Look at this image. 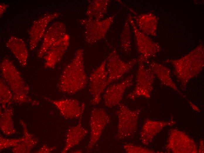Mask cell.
Returning <instances> with one entry per match:
<instances>
[{
    "mask_svg": "<svg viewBox=\"0 0 204 153\" xmlns=\"http://www.w3.org/2000/svg\"><path fill=\"white\" fill-rule=\"evenodd\" d=\"M84 62V50H77L71 62L64 69L57 87L60 92L74 94L84 89L87 83Z\"/></svg>",
    "mask_w": 204,
    "mask_h": 153,
    "instance_id": "1",
    "label": "cell"
},
{
    "mask_svg": "<svg viewBox=\"0 0 204 153\" xmlns=\"http://www.w3.org/2000/svg\"><path fill=\"white\" fill-rule=\"evenodd\" d=\"M204 46L200 44L187 54L178 59H168L174 68V74L183 87L198 75L204 65Z\"/></svg>",
    "mask_w": 204,
    "mask_h": 153,
    "instance_id": "2",
    "label": "cell"
},
{
    "mask_svg": "<svg viewBox=\"0 0 204 153\" xmlns=\"http://www.w3.org/2000/svg\"><path fill=\"white\" fill-rule=\"evenodd\" d=\"M0 67L3 78L12 92V100L18 103L32 102L28 96L29 87L12 62L4 58Z\"/></svg>",
    "mask_w": 204,
    "mask_h": 153,
    "instance_id": "3",
    "label": "cell"
},
{
    "mask_svg": "<svg viewBox=\"0 0 204 153\" xmlns=\"http://www.w3.org/2000/svg\"><path fill=\"white\" fill-rule=\"evenodd\" d=\"M118 106L116 111L118 119L116 138L121 140L132 137L136 133L140 111L139 109H131L123 103Z\"/></svg>",
    "mask_w": 204,
    "mask_h": 153,
    "instance_id": "4",
    "label": "cell"
},
{
    "mask_svg": "<svg viewBox=\"0 0 204 153\" xmlns=\"http://www.w3.org/2000/svg\"><path fill=\"white\" fill-rule=\"evenodd\" d=\"M127 18L132 29L137 50L140 54L137 62L146 63L149 58L154 56L161 50V47L158 43L139 30L130 14L128 15Z\"/></svg>",
    "mask_w": 204,
    "mask_h": 153,
    "instance_id": "5",
    "label": "cell"
},
{
    "mask_svg": "<svg viewBox=\"0 0 204 153\" xmlns=\"http://www.w3.org/2000/svg\"><path fill=\"white\" fill-rule=\"evenodd\" d=\"M113 15L100 21L88 18L79 19L84 28V38L89 44H92L103 39L114 21Z\"/></svg>",
    "mask_w": 204,
    "mask_h": 153,
    "instance_id": "6",
    "label": "cell"
},
{
    "mask_svg": "<svg viewBox=\"0 0 204 153\" xmlns=\"http://www.w3.org/2000/svg\"><path fill=\"white\" fill-rule=\"evenodd\" d=\"M138 62V66L134 88L127 96L128 98L133 101L140 97H150L154 78V75L145 66L143 62Z\"/></svg>",
    "mask_w": 204,
    "mask_h": 153,
    "instance_id": "7",
    "label": "cell"
},
{
    "mask_svg": "<svg viewBox=\"0 0 204 153\" xmlns=\"http://www.w3.org/2000/svg\"><path fill=\"white\" fill-rule=\"evenodd\" d=\"M106 61L108 86L114 81L122 78L132 69L137 62L136 59L127 61H124L120 58L115 49L113 50L109 53Z\"/></svg>",
    "mask_w": 204,
    "mask_h": 153,
    "instance_id": "8",
    "label": "cell"
},
{
    "mask_svg": "<svg viewBox=\"0 0 204 153\" xmlns=\"http://www.w3.org/2000/svg\"><path fill=\"white\" fill-rule=\"evenodd\" d=\"M104 60L90 74L89 78V90L92 96L90 104L98 105L101 100V95L108 86V73Z\"/></svg>",
    "mask_w": 204,
    "mask_h": 153,
    "instance_id": "9",
    "label": "cell"
},
{
    "mask_svg": "<svg viewBox=\"0 0 204 153\" xmlns=\"http://www.w3.org/2000/svg\"><path fill=\"white\" fill-rule=\"evenodd\" d=\"M110 119V116L103 109L95 108L92 109L89 119L90 136L86 148L87 152L92 150Z\"/></svg>",
    "mask_w": 204,
    "mask_h": 153,
    "instance_id": "10",
    "label": "cell"
},
{
    "mask_svg": "<svg viewBox=\"0 0 204 153\" xmlns=\"http://www.w3.org/2000/svg\"><path fill=\"white\" fill-rule=\"evenodd\" d=\"M133 79V75L131 74L120 82L108 86L103 97L106 106L112 108L118 106L126 90L132 85Z\"/></svg>",
    "mask_w": 204,
    "mask_h": 153,
    "instance_id": "11",
    "label": "cell"
},
{
    "mask_svg": "<svg viewBox=\"0 0 204 153\" xmlns=\"http://www.w3.org/2000/svg\"><path fill=\"white\" fill-rule=\"evenodd\" d=\"M45 98L56 107L61 114L66 119L79 118L82 117L85 108L84 103L81 104L75 99L55 100Z\"/></svg>",
    "mask_w": 204,
    "mask_h": 153,
    "instance_id": "12",
    "label": "cell"
},
{
    "mask_svg": "<svg viewBox=\"0 0 204 153\" xmlns=\"http://www.w3.org/2000/svg\"><path fill=\"white\" fill-rule=\"evenodd\" d=\"M70 36L66 34L53 44L44 56L46 68H54L62 59L69 45Z\"/></svg>",
    "mask_w": 204,
    "mask_h": 153,
    "instance_id": "13",
    "label": "cell"
},
{
    "mask_svg": "<svg viewBox=\"0 0 204 153\" xmlns=\"http://www.w3.org/2000/svg\"><path fill=\"white\" fill-rule=\"evenodd\" d=\"M59 15V14L57 12L47 14L33 23L29 31V45L31 50L35 49L43 37L50 22Z\"/></svg>",
    "mask_w": 204,
    "mask_h": 153,
    "instance_id": "14",
    "label": "cell"
},
{
    "mask_svg": "<svg viewBox=\"0 0 204 153\" xmlns=\"http://www.w3.org/2000/svg\"><path fill=\"white\" fill-rule=\"evenodd\" d=\"M66 26L62 22L57 21L52 24L44 35L42 43L38 53V57H43L50 47L66 34Z\"/></svg>",
    "mask_w": 204,
    "mask_h": 153,
    "instance_id": "15",
    "label": "cell"
},
{
    "mask_svg": "<svg viewBox=\"0 0 204 153\" xmlns=\"http://www.w3.org/2000/svg\"><path fill=\"white\" fill-rule=\"evenodd\" d=\"M137 28L143 33L155 36L158 23V18L151 13L143 14L132 17Z\"/></svg>",
    "mask_w": 204,
    "mask_h": 153,
    "instance_id": "16",
    "label": "cell"
},
{
    "mask_svg": "<svg viewBox=\"0 0 204 153\" xmlns=\"http://www.w3.org/2000/svg\"><path fill=\"white\" fill-rule=\"evenodd\" d=\"M6 45L12 52L21 65L26 66L28 56L25 43L22 39L12 36L6 41Z\"/></svg>",
    "mask_w": 204,
    "mask_h": 153,
    "instance_id": "17",
    "label": "cell"
},
{
    "mask_svg": "<svg viewBox=\"0 0 204 153\" xmlns=\"http://www.w3.org/2000/svg\"><path fill=\"white\" fill-rule=\"evenodd\" d=\"M82 117L79 118V122L75 126L70 127L66 134L65 146L62 151L66 153L79 144L88 133V131L81 124Z\"/></svg>",
    "mask_w": 204,
    "mask_h": 153,
    "instance_id": "18",
    "label": "cell"
},
{
    "mask_svg": "<svg viewBox=\"0 0 204 153\" xmlns=\"http://www.w3.org/2000/svg\"><path fill=\"white\" fill-rule=\"evenodd\" d=\"M148 68L155 75L163 84L177 91L180 93L170 76V71L168 67L154 61H147Z\"/></svg>",
    "mask_w": 204,
    "mask_h": 153,
    "instance_id": "19",
    "label": "cell"
},
{
    "mask_svg": "<svg viewBox=\"0 0 204 153\" xmlns=\"http://www.w3.org/2000/svg\"><path fill=\"white\" fill-rule=\"evenodd\" d=\"M89 2L86 13L88 18L97 21L103 19L111 1L93 0Z\"/></svg>",
    "mask_w": 204,
    "mask_h": 153,
    "instance_id": "20",
    "label": "cell"
},
{
    "mask_svg": "<svg viewBox=\"0 0 204 153\" xmlns=\"http://www.w3.org/2000/svg\"><path fill=\"white\" fill-rule=\"evenodd\" d=\"M162 124L149 119L145 121L140 133V139L143 144L148 145L152 142L161 129Z\"/></svg>",
    "mask_w": 204,
    "mask_h": 153,
    "instance_id": "21",
    "label": "cell"
},
{
    "mask_svg": "<svg viewBox=\"0 0 204 153\" xmlns=\"http://www.w3.org/2000/svg\"><path fill=\"white\" fill-rule=\"evenodd\" d=\"M130 27L127 18L125 21L120 39L121 49L127 54H129L131 50L132 36Z\"/></svg>",
    "mask_w": 204,
    "mask_h": 153,
    "instance_id": "22",
    "label": "cell"
},
{
    "mask_svg": "<svg viewBox=\"0 0 204 153\" xmlns=\"http://www.w3.org/2000/svg\"><path fill=\"white\" fill-rule=\"evenodd\" d=\"M0 102L3 108L6 107V104L10 103L12 100L13 94L3 78L0 79Z\"/></svg>",
    "mask_w": 204,
    "mask_h": 153,
    "instance_id": "23",
    "label": "cell"
},
{
    "mask_svg": "<svg viewBox=\"0 0 204 153\" xmlns=\"http://www.w3.org/2000/svg\"><path fill=\"white\" fill-rule=\"evenodd\" d=\"M125 152L127 153H153V151L131 143H126L124 146Z\"/></svg>",
    "mask_w": 204,
    "mask_h": 153,
    "instance_id": "24",
    "label": "cell"
},
{
    "mask_svg": "<svg viewBox=\"0 0 204 153\" xmlns=\"http://www.w3.org/2000/svg\"><path fill=\"white\" fill-rule=\"evenodd\" d=\"M8 6V4L1 3L0 4V15L1 16Z\"/></svg>",
    "mask_w": 204,
    "mask_h": 153,
    "instance_id": "25",
    "label": "cell"
}]
</instances>
